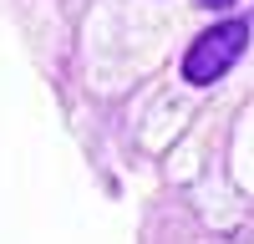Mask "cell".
Returning <instances> with one entry per match:
<instances>
[{
  "label": "cell",
  "mask_w": 254,
  "mask_h": 244,
  "mask_svg": "<svg viewBox=\"0 0 254 244\" xmlns=\"http://www.w3.org/2000/svg\"><path fill=\"white\" fill-rule=\"evenodd\" d=\"M244 46H249V26H244V20H219L214 31H203L193 46H188L183 76L193 81V87H208V81H219L244 56Z\"/></svg>",
  "instance_id": "1"
},
{
  "label": "cell",
  "mask_w": 254,
  "mask_h": 244,
  "mask_svg": "<svg viewBox=\"0 0 254 244\" xmlns=\"http://www.w3.org/2000/svg\"><path fill=\"white\" fill-rule=\"evenodd\" d=\"M203 5H214V10H229V5H234V0H203Z\"/></svg>",
  "instance_id": "2"
}]
</instances>
